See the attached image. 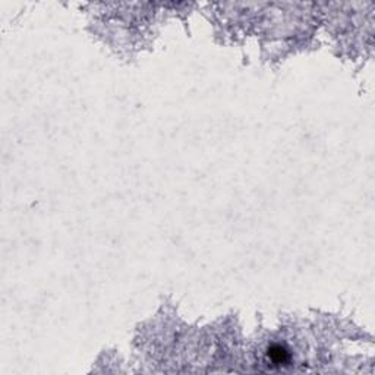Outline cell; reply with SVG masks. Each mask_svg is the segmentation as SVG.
Returning a JSON list of instances; mask_svg holds the SVG:
<instances>
[{"instance_id": "cell-1", "label": "cell", "mask_w": 375, "mask_h": 375, "mask_svg": "<svg viewBox=\"0 0 375 375\" xmlns=\"http://www.w3.org/2000/svg\"><path fill=\"white\" fill-rule=\"evenodd\" d=\"M268 358L271 359L275 365H285L289 362V352L285 347L275 344L268 350Z\"/></svg>"}]
</instances>
